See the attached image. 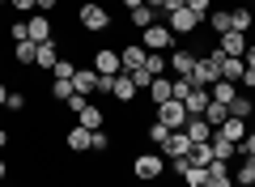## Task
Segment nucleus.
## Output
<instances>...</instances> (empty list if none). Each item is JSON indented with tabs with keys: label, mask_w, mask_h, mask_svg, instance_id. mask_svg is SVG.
I'll use <instances>...</instances> for the list:
<instances>
[{
	"label": "nucleus",
	"mask_w": 255,
	"mask_h": 187,
	"mask_svg": "<svg viewBox=\"0 0 255 187\" xmlns=\"http://www.w3.org/2000/svg\"><path fill=\"white\" fill-rule=\"evenodd\" d=\"M94 72H98V77H119V72H124L119 47H94Z\"/></svg>",
	"instance_id": "nucleus-6"
},
{
	"label": "nucleus",
	"mask_w": 255,
	"mask_h": 187,
	"mask_svg": "<svg viewBox=\"0 0 255 187\" xmlns=\"http://www.w3.org/2000/svg\"><path fill=\"white\" fill-rule=\"evenodd\" d=\"M187 9L196 13V17H200V21H204V17H209V13H213V0H187Z\"/></svg>",
	"instance_id": "nucleus-43"
},
{
	"label": "nucleus",
	"mask_w": 255,
	"mask_h": 187,
	"mask_svg": "<svg viewBox=\"0 0 255 187\" xmlns=\"http://www.w3.org/2000/svg\"><path fill=\"white\" fill-rule=\"evenodd\" d=\"M145 94H149V102H153V107L170 102V98H174V77H153V85H149Z\"/></svg>",
	"instance_id": "nucleus-17"
},
{
	"label": "nucleus",
	"mask_w": 255,
	"mask_h": 187,
	"mask_svg": "<svg viewBox=\"0 0 255 187\" xmlns=\"http://www.w3.org/2000/svg\"><path fill=\"white\" fill-rule=\"evenodd\" d=\"M26 26H30V43H51V38H55V26H51L47 13H30Z\"/></svg>",
	"instance_id": "nucleus-10"
},
{
	"label": "nucleus",
	"mask_w": 255,
	"mask_h": 187,
	"mask_svg": "<svg viewBox=\"0 0 255 187\" xmlns=\"http://www.w3.org/2000/svg\"><path fill=\"white\" fill-rule=\"evenodd\" d=\"M187 153H191L187 132H183V128H174V132L166 136V145H162V158H166V162H174V158H187Z\"/></svg>",
	"instance_id": "nucleus-12"
},
{
	"label": "nucleus",
	"mask_w": 255,
	"mask_h": 187,
	"mask_svg": "<svg viewBox=\"0 0 255 187\" xmlns=\"http://www.w3.org/2000/svg\"><path fill=\"white\" fill-rule=\"evenodd\" d=\"M9 38H13V43H21V38H30V26H26V17L9 21Z\"/></svg>",
	"instance_id": "nucleus-41"
},
{
	"label": "nucleus",
	"mask_w": 255,
	"mask_h": 187,
	"mask_svg": "<svg viewBox=\"0 0 255 187\" xmlns=\"http://www.w3.org/2000/svg\"><path fill=\"white\" fill-rule=\"evenodd\" d=\"M230 115H234V119H251V115H255V98L238 89V98L230 102Z\"/></svg>",
	"instance_id": "nucleus-27"
},
{
	"label": "nucleus",
	"mask_w": 255,
	"mask_h": 187,
	"mask_svg": "<svg viewBox=\"0 0 255 187\" xmlns=\"http://www.w3.org/2000/svg\"><path fill=\"white\" fill-rule=\"evenodd\" d=\"M166 26H170V34H174V38H187V34H196L204 21L196 17L191 9H174V13H166Z\"/></svg>",
	"instance_id": "nucleus-5"
},
{
	"label": "nucleus",
	"mask_w": 255,
	"mask_h": 187,
	"mask_svg": "<svg viewBox=\"0 0 255 187\" xmlns=\"http://www.w3.org/2000/svg\"><path fill=\"white\" fill-rule=\"evenodd\" d=\"M213 132H221V136H226V141H234V145H243V136L251 132V119H234V115H230L226 124H221V128H213Z\"/></svg>",
	"instance_id": "nucleus-19"
},
{
	"label": "nucleus",
	"mask_w": 255,
	"mask_h": 187,
	"mask_svg": "<svg viewBox=\"0 0 255 187\" xmlns=\"http://www.w3.org/2000/svg\"><path fill=\"white\" fill-rule=\"evenodd\" d=\"M251 34H255V26H251ZM251 43H255V38H251Z\"/></svg>",
	"instance_id": "nucleus-55"
},
{
	"label": "nucleus",
	"mask_w": 255,
	"mask_h": 187,
	"mask_svg": "<svg viewBox=\"0 0 255 187\" xmlns=\"http://www.w3.org/2000/svg\"><path fill=\"white\" fill-rule=\"evenodd\" d=\"M128 77H132V85H136L140 94H145V89L153 85V72H149V68H136V72H128Z\"/></svg>",
	"instance_id": "nucleus-40"
},
{
	"label": "nucleus",
	"mask_w": 255,
	"mask_h": 187,
	"mask_svg": "<svg viewBox=\"0 0 255 187\" xmlns=\"http://www.w3.org/2000/svg\"><path fill=\"white\" fill-rule=\"evenodd\" d=\"M238 158H255V128L243 136V145H238Z\"/></svg>",
	"instance_id": "nucleus-44"
},
{
	"label": "nucleus",
	"mask_w": 255,
	"mask_h": 187,
	"mask_svg": "<svg viewBox=\"0 0 255 187\" xmlns=\"http://www.w3.org/2000/svg\"><path fill=\"white\" fill-rule=\"evenodd\" d=\"M234 183H238V187H255V158H238Z\"/></svg>",
	"instance_id": "nucleus-26"
},
{
	"label": "nucleus",
	"mask_w": 255,
	"mask_h": 187,
	"mask_svg": "<svg viewBox=\"0 0 255 187\" xmlns=\"http://www.w3.org/2000/svg\"><path fill=\"white\" fill-rule=\"evenodd\" d=\"M243 64H247V68H255V43L247 47V55H243Z\"/></svg>",
	"instance_id": "nucleus-49"
},
{
	"label": "nucleus",
	"mask_w": 255,
	"mask_h": 187,
	"mask_svg": "<svg viewBox=\"0 0 255 187\" xmlns=\"http://www.w3.org/2000/svg\"><path fill=\"white\" fill-rule=\"evenodd\" d=\"M145 68L153 72V77H166V68H170V60H166V51H149V55H145Z\"/></svg>",
	"instance_id": "nucleus-32"
},
{
	"label": "nucleus",
	"mask_w": 255,
	"mask_h": 187,
	"mask_svg": "<svg viewBox=\"0 0 255 187\" xmlns=\"http://www.w3.org/2000/svg\"><path fill=\"white\" fill-rule=\"evenodd\" d=\"M9 149V132H4V128H0V153Z\"/></svg>",
	"instance_id": "nucleus-51"
},
{
	"label": "nucleus",
	"mask_w": 255,
	"mask_h": 187,
	"mask_svg": "<svg viewBox=\"0 0 255 187\" xmlns=\"http://www.w3.org/2000/svg\"><path fill=\"white\" fill-rule=\"evenodd\" d=\"M166 60H170V72H174V77H191L200 55L191 51V47H174V51H166Z\"/></svg>",
	"instance_id": "nucleus-7"
},
{
	"label": "nucleus",
	"mask_w": 255,
	"mask_h": 187,
	"mask_svg": "<svg viewBox=\"0 0 255 187\" xmlns=\"http://www.w3.org/2000/svg\"><path fill=\"white\" fill-rule=\"evenodd\" d=\"M209 94H213V102H226L230 107V102L238 98V85L234 81H217V85H209Z\"/></svg>",
	"instance_id": "nucleus-29"
},
{
	"label": "nucleus",
	"mask_w": 255,
	"mask_h": 187,
	"mask_svg": "<svg viewBox=\"0 0 255 187\" xmlns=\"http://www.w3.org/2000/svg\"><path fill=\"white\" fill-rule=\"evenodd\" d=\"M145 136H149V145H157V149H162V145H166V136H170V128H162V124L153 119V124L145 128Z\"/></svg>",
	"instance_id": "nucleus-37"
},
{
	"label": "nucleus",
	"mask_w": 255,
	"mask_h": 187,
	"mask_svg": "<svg viewBox=\"0 0 255 187\" xmlns=\"http://www.w3.org/2000/svg\"><path fill=\"white\" fill-rule=\"evenodd\" d=\"M179 179H183L187 187H209V166H187Z\"/></svg>",
	"instance_id": "nucleus-31"
},
{
	"label": "nucleus",
	"mask_w": 255,
	"mask_h": 187,
	"mask_svg": "<svg viewBox=\"0 0 255 187\" xmlns=\"http://www.w3.org/2000/svg\"><path fill=\"white\" fill-rule=\"evenodd\" d=\"M140 4H145V0H124V9H140Z\"/></svg>",
	"instance_id": "nucleus-53"
},
{
	"label": "nucleus",
	"mask_w": 255,
	"mask_h": 187,
	"mask_svg": "<svg viewBox=\"0 0 255 187\" xmlns=\"http://www.w3.org/2000/svg\"><path fill=\"white\" fill-rule=\"evenodd\" d=\"M136 94H140V89L132 85V77H128V72H119V77H115V85H111V98L128 107V102H136Z\"/></svg>",
	"instance_id": "nucleus-18"
},
{
	"label": "nucleus",
	"mask_w": 255,
	"mask_h": 187,
	"mask_svg": "<svg viewBox=\"0 0 255 187\" xmlns=\"http://www.w3.org/2000/svg\"><path fill=\"white\" fill-rule=\"evenodd\" d=\"M145 47H140V38L136 43H124L119 47V64H124V72H136V68H145Z\"/></svg>",
	"instance_id": "nucleus-14"
},
{
	"label": "nucleus",
	"mask_w": 255,
	"mask_h": 187,
	"mask_svg": "<svg viewBox=\"0 0 255 187\" xmlns=\"http://www.w3.org/2000/svg\"><path fill=\"white\" fill-rule=\"evenodd\" d=\"M55 64H60V43H38V55H34V68H43V72H51Z\"/></svg>",
	"instance_id": "nucleus-20"
},
{
	"label": "nucleus",
	"mask_w": 255,
	"mask_h": 187,
	"mask_svg": "<svg viewBox=\"0 0 255 187\" xmlns=\"http://www.w3.org/2000/svg\"><path fill=\"white\" fill-rule=\"evenodd\" d=\"M128 21H132V26H136V34H140V30H149L153 21H162V13L149 9V4H140V9H128Z\"/></svg>",
	"instance_id": "nucleus-21"
},
{
	"label": "nucleus",
	"mask_w": 255,
	"mask_h": 187,
	"mask_svg": "<svg viewBox=\"0 0 255 187\" xmlns=\"http://www.w3.org/2000/svg\"><path fill=\"white\" fill-rule=\"evenodd\" d=\"M247 47H251V34H238V30H226V34H217V51H226V55H238V60H243Z\"/></svg>",
	"instance_id": "nucleus-9"
},
{
	"label": "nucleus",
	"mask_w": 255,
	"mask_h": 187,
	"mask_svg": "<svg viewBox=\"0 0 255 187\" xmlns=\"http://www.w3.org/2000/svg\"><path fill=\"white\" fill-rule=\"evenodd\" d=\"M34 55H38V43H30V38L13 43V60H17L21 68H34Z\"/></svg>",
	"instance_id": "nucleus-25"
},
{
	"label": "nucleus",
	"mask_w": 255,
	"mask_h": 187,
	"mask_svg": "<svg viewBox=\"0 0 255 187\" xmlns=\"http://www.w3.org/2000/svg\"><path fill=\"white\" fill-rule=\"evenodd\" d=\"M4 107H9L13 115H21V111H26V94H9V102H4Z\"/></svg>",
	"instance_id": "nucleus-47"
},
{
	"label": "nucleus",
	"mask_w": 255,
	"mask_h": 187,
	"mask_svg": "<svg viewBox=\"0 0 255 187\" xmlns=\"http://www.w3.org/2000/svg\"><path fill=\"white\" fill-rule=\"evenodd\" d=\"M9 94H13V89L4 85V81H0V107H4V102H9Z\"/></svg>",
	"instance_id": "nucleus-50"
},
{
	"label": "nucleus",
	"mask_w": 255,
	"mask_h": 187,
	"mask_svg": "<svg viewBox=\"0 0 255 187\" xmlns=\"http://www.w3.org/2000/svg\"><path fill=\"white\" fill-rule=\"evenodd\" d=\"M68 94H77V85H73V81H55V77H51V98H55V102H64Z\"/></svg>",
	"instance_id": "nucleus-38"
},
{
	"label": "nucleus",
	"mask_w": 255,
	"mask_h": 187,
	"mask_svg": "<svg viewBox=\"0 0 255 187\" xmlns=\"http://www.w3.org/2000/svg\"><path fill=\"white\" fill-rule=\"evenodd\" d=\"M162 170H166V158H162V153H153V149L132 158V179H136V183H157Z\"/></svg>",
	"instance_id": "nucleus-2"
},
{
	"label": "nucleus",
	"mask_w": 255,
	"mask_h": 187,
	"mask_svg": "<svg viewBox=\"0 0 255 187\" xmlns=\"http://www.w3.org/2000/svg\"><path fill=\"white\" fill-rule=\"evenodd\" d=\"M73 85H77V94H85V98H90V94H94V85H98V72H94V68H77Z\"/></svg>",
	"instance_id": "nucleus-28"
},
{
	"label": "nucleus",
	"mask_w": 255,
	"mask_h": 187,
	"mask_svg": "<svg viewBox=\"0 0 255 187\" xmlns=\"http://www.w3.org/2000/svg\"><path fill=\"white\" fill-rule=\"evenodd\" d=\"M55 4L60 0H38V13H55Z\"/></svg>",
	"instance_id": "nucleus-48"
},
{
	"label": "nucleus",
	"mask_w": 255,
	"mask_h": 187,
	"mask_svg": "<svg viewBox=\"0 0 255 187\" xmlns=\"http://www.w3.org/2000/svg\"><path fill=\"white\" fill-rule=\"evenodd\" d=\"M209 187H230V162H209Z\"/></svg>",
	"instance_id": "nucleus-30"
},
{
	"label": "nucleus",
	"mask_w": 255,
	"mask_h": 187,
	"mask_svg": "<svg viewBox=\"0 0 255 187\" xmlns=\"http://www.w3.org/2000/svg\"><path fill=\"white\" fill-rule=\"evenodd\" d=\"M0 4H9V0H0Z\"/></svg>",
	"instance_id": "nucleus-56"
},
{
	"label": "nucleus",
	"mask_w": 255,
	"mask_h": 187,
	"mask_svg": "<svg viewBox=\"0 0 255 187\" xmlns=\"http://www.w3.org/2000/svg\"><path fill=\"white\" fill-rule=\"evenodd\" d=\"M183 132H187V141H191V145H209V141H213V124H209L204 115H187Z\"/></svg>",
	"instance_id": "nucleus-11"
},
{
	"label": "nucleus",
	"mask_w": 255,
	"mask_h": 187,
	"mask_svg": "<svg viewBox=\"0 0 255 187\" xmlns=\"http://www.w3.org/2000/svg\"><path fill=\"white\" fill-rule=\"evenodd\" d=\"M13 4V13L17 17H30V13H38V0H9Z\"/></svg>",
	"instance_id": "nucleus-42"
},
{
	"label": "nucleus",
	"mask_w": 255,
	"mask_h": 187,
	"mask_svg": "<svg viewBox=\"0 0 255 187\" xmlns=\"http://www.w3.org/2000/svg\"><path fill=\"white\" fill-rule=\"evenodd\" d=\"M77 124H81V128H90V132H98V128H107V111L90 102V107H85L81 115H77Z\"/></svg>",
	"instance_id": "nucleus-23"
},
{
	"label": "nucleus",
	"mask_w": 255,
	"mask_h": 187,
	"mask_svg": "<svg viewBox=\"0 0 255 187\" xmlns=\"http://www.w3.org/2000/svg\"><path fill=\"white\" fill-rule=\"evenodd\" d=\"M157 124H162V128H170V132H174V128H183V124H187V107H183L179 98L162 102V107H157Z\"/></svg>",
	"instance_id": "nucleus-8"
},
{
	"label": "nucleus",
	"mask_w": 255,
	"mask_h": 187,
	"mask_svg": "<svg viewBox=\"0 0 255 187\" xmlns=\"http://www.w3.org/2000/svg\"><path fill=\"white\" fill-rule=\"evenodd\" d=\"M140 47H145V51H174V34H170V26H166V17L162 21H153V26L149 30H140Z\"/></svg>",
	"instance_id": "nucleus-3"
},
{
	"label": "nucleus",
	"mask_w": 255,
	"mask_h": 187,
	"mask_svg": "<svg viewBox=\"0 0 255 187\" xmlns=\"http://www.w3.org/2000/svg\"><path fill=\"white\" fill-rule=\"evenodd\" d=\"M60 107H64V111H73V115H81V111L90 107V98H85V94H68V98H64Z\"/></svg>",
	"instance_id": "nucleus-39"
},
{
	"label": "nucleus",
	"mask_w": 255,
	"mask_h": 187,
	"mask_svg": "<svg viewBox=\"0 0 255 187\" xmlns=\"http://www.w3.org/2000/svg\"><path fill=\"white\" fill-rule=\"evenodd\" d=\"M4 179H9V162L0 158V183H4Z\"/></svg>",
	"instance_id": "nucleus-52"
},
{
	"label": "nucleus",
	"mask_w": 255,
	"mask_h": 187,
	"mask_svg": "<svg viewBox=\"0 0 255 187\" xmlns=\"http://www.w3.org/2000/svg\"><path fill=\"white\" fill-rule=\"evenodd\" d=\"M64 145H68V153H90V149H94V132L77 124V128L64 132Z\"/></svg>",
	"instance_id": "nucleus-15"
},
{
	"label": "nucleus",
	"mask_w": 255,
	"mask_h": 187,
	"mask_svg": "<svg viewBox=\"0 0 255 187\" xmlns=\"http://www.w3.org/2000/svg\"><path fill=\"white\" fill-rule=\"evenodd\" d=\"M94 153H111V136L102 132V128L94 132Z\"/></svg>",
	"instance_id": "nucleus-45"
},
{
	"label": "nucleus",
	"mask_w": 255,
	"mask_h": 187,
	"mask_svg": "<svg viewBox=\"0 0 255 187\" xmlns=\"http://www.w3.org/2000/svg\"><path fill=\"white\" fill-rule=\"evenodd\" d=\"M221 51H217V47H213V51L209 55H200V60H196V72H191V81H196V85H204V89H209V85H217V81H221Z\"/></svg>",
	"instance_id": "nucleus-4"
},
{
	"label": "nucleus",
	"mask_w": 255,
	"mask_h": 187,
	"mask_svg": "<svg viewBox=\"0 0 255 187\" xmlns=\"http://www.w3.org/2000/svg\"><path fill=\"white\" fill-rule=\"evenodd\" d=\"M77 26H81L85 34H107V30H111V13H107V4H98V0H85L81 9H77Z\"/></svg>",
	"instance_id": "nucleus-1"
},
{
	"label": "nucleus",
	"mask_w": 255,
	"mask_h": 187,
	"mask_svg": "<svg viewBox=\"0 0 255 187\" xmlns=\"http://www.w3.org/2000/svg\"><path fill=\"white\" fill-rule=\"evenodd\" d=\"M213 162H230V158H238V145L234 141H226V136H221V132H213Z\"/></svg>",
	"instance_id": "nucleus-24"
},
{
	"label": "nucleus",
	"mask_w": 255,
	"mask_h": 187,
	"mask_svg": "<svg viewBox=\"0 0 255 187\" xmlns=\"http://www.w3.org/2000/svg\"><path fill=\"white\" fill-rule=\"evenodd\" d=\"M187 158H191V166H209L213 162V145H191Z\"/></svg>",
	"instance_id": "nucleus-35"
},
{
	"label": "nucleus",
	"mask_w": 255,
	"mask_h": 187,
	"mask_svg": "<svg viewBox=\"0 0 255 187\" xmlns=\"http://www.w3.org/2000/svg\"><path fill=\"white\" fill-rule=\"evenodd\" d=\"M230 187H238V183H230Z\"/></svg>",
	"instance_id": "nucleus-57"
},
{
	"label": "nucleus",
	"mask_w": 255,
	"mask_h": 187,
	"mask_svg": "<svg viewBox=\"0 0 255 187\" xmlns=\"http://www.w3.org/2000/svg\"><path fill=\"white\" fill-rule=\"evenodd\" d=\"M183 107H187V115H204V111H209V102H213V94H209V89H204V85H191L187 89V94H183Z\"/></svg>",
	"instance_id": "nucleus-13"
},
{
	"label": "nucleus",
	"mask_w": 255,
	"mask_h": 187,
	"mask_svg": "<svg viewBox=\"0 0 255 187\" xmlns=\"http://www.w3.org/2000/svg\"><path fill=\"white\" fill-rule=\"evenodd\" d=\"M251 26H255V9H251V4H234V9H230V30L251 34Z\"/></svg>",
	"instance_id": "nucleus-16"
},
{
	"label": "nucleus",
	"mask_w": 255,
	"mask_h": 187,
	"mask_svg": "<svg viewBox=\"0 0 255 187\" xmlns=\"http://www.w3.org/2000/svg\"><path fill=\"white\" fill-rule=\"evenodd\" d=\"M238 4H251V9H255V0H238Z\"/></svg>",
	"instance_id": "nucleus-54"
},
{
	"label": "nucleus",
	"mask_w": 255,
	"mask_h": 187,
	"mask_svg": "<svg viewBox=\"0 0 255 187\" xmlns=\"http://www.w3.org/2000/svg\"><path fill=\"white\" fill-rule=\"evenodd\" d=\"M204 119H209L213 128H221V124L230 119V107H226V102H209V111H204Z\"/></svg>",
	"instance_id": "nucleus-33"
},
{
	"label": "nucleus",
	"mask_w": 255,
	"mask_h": 187,
	"mask_svg": "<svg viewBox=\"0 0 255 187\" xmlns=\"http://www.w3.org/2000/svg\"><path fill=\"white\" fill-rule=\"evenodd\" d=\"M174 9H187V0H157V13H162V17L174 13Z\"/></svg>",
	"instance_id": "nucleus-46"
},
{
	"label": "nucleus",
	"mask_w": 255,
	"mask_h": 187,
	"mask_svg": "<svg viewBox=\"0 0 255 187\" xmlns=\"http://www.w3.org/2000/svg\"><path fill=\"white\" fill-rule=\"evenodd\" d=\"M217 64H221V81H234V85L243 81V72H247V64L238 60V55H226V51H221Z\"/></svg>",
	"instance_id": "nucleus-22"
},
{
	"label": "nucleus",
	"mask_w": 255,
	"mask_h": 187,
	"mask_svg": "<svg viewBox=\"0 0 255 187\" xmlns=\"http://www.w3.org/2000/svg\"><path fill=\"white\" fill-rule=\"evenodd\" d=\"M51 77H55V81H73V77H77V64H73V60H64V55H60V64L51 68Z\"/></svg>",
	"instance_id": "nucleus-36"
},
{
	"label": "nucleus",
	"mask_w": 255,
	"mask_h": 187,
	"mask_svg": "<svg viewBox=\"0 0 255 187\" xmlns=\"http://www.w3.org/2000/svg\"><path fill=\"white\" fill-rule=\"evenodd\" d=\"M204 21L213 26V34H226V30H230V9H213Z\"/></svg>",
	"instance_id": "nucleus-34"
}]
</instances>
